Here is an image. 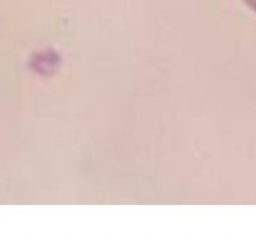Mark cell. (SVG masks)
<instances>
[{"label": "cell", "mask_w": 256, "mask_h": 240, "mask_svg": "<svg viewBox=\"0 0 256 240\" xmlns=\"http://www.w3.org/2000/svg\"><path fill=\"white\" fill-rule=\"evenodd\" d=\"M242 2H244L250 10H252V12H256V0H242Z\"/></svg>", "instance_id": "obj_1"}]
</instances>
